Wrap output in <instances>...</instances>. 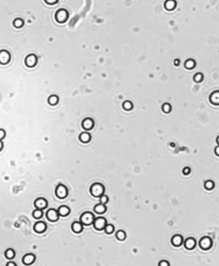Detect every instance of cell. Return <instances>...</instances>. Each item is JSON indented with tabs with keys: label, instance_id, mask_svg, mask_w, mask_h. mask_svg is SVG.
I'll use <instances>...</instances> for the list:
<instances>
[{
	"label": "cell",
	"instance_id": "obj_39",
	"mask_svg": "<svg viewBox=\"0 0 219 266\" xmlns=\"http://www.w3.org/2000/svg\"><path fill=\"white\" fill-rule=\"evenodd\" d=\"M215 153L217 156H219V146H217V147L215 148Z\"/></svg>",
	"mask_w": 219,
	"mask_h": 266
},
{
	"label": "cell",
	"instance_id": "obj_10",
	"mask_svg": "<svg viewBox=\"0 0 219 266\" xmlns=\"http://www.w3.org/2000/svg\"><path fill=\"white\" fill-rule=\"evenodd\" d=\"M10 60V54L9 51L5 50H0V63L1 64H7Z\"/></svg>",
	"mask_w": 219,
	"mask_h": 266
},
{
	"label": "cell",
	"instance_id": "obj_36",
	"mask_svg": "<svg viewBox=\"0 0 219 266\" xmlns=\"http://www.w3.org/2000/svg\"><path fill=\"white\" fill-rule=\"evenodd\" d=\"M158 265L159 266H169V262H167V261H165V260H163V261H161V262L158 263Z\"/></svg>",
	"mask_w": 219,
	"mask_h": 266
},
{
	"label": "cell",
	"instance_id": "obj_8",
	"mask_svg": "<svg viewBox=\"0 0 219 266\" xmlns=\"http://www.w3.org/2000/svg\"><path fill=\"white\" fill-rule=\"evenodd\" d=\"M48 205V201L46 200L45 198H38L34 200V206L37 209L44 210Z\"/></svg>",
	"mask_w": 219,
	"mask_h": 266
},
{
	"label": "cell",
	"instance_id": "obj_20",
	"mask_svg": "<svg viewBox=\"0 0 219 266\" xmlns=\"http://www.w3.org/2000/svg\"><path fill=\"white\" fill-rule=\"evenodd\" d=\"M93 210H94V212L98 213V214H104V212L107 211V208H106L105 204L99 203V204H96V205L94 206Z\"/></svg>",
	"mask_w": 219,
	"mask_h": 266
},
{
	"label": "cell",
	"instance_id": "obj_12",
	"mask_svg": "<svg viewBox=\"0 0 219 266\" xmlns=\"http://www.w3.org/2000/svg\"><path fill=\"white\" fill-rule=\"evenodd\" d=\"M183 244H184V247L186 249L193 250L196 247V240L193 237H189V238H187L185 240V241H183Z\"/></svg>",
	"mask_w": 219,
	"mask_h": 266
},
{
	"label": "cell",
	"instance_id": "obj_11",
	"mask_svg": "<svg viewBox=\"0 0 219 266\" xmlns=\"http://www.w3.org/2000/svg\"><path fill=\"white\" fill-rule=\"evenodd\" d=\"M46 228H47V225L45 222H42V221H39V222H37L36 224H34V229L36 233H39V234H42L44 232L46 231Z\"/></svg>",
	"mask_w": 219,
	"mask_h": 266
},
{
	"label": "cell",
	"instance_id": "obj_33",
	"mask_svg": "<svg viewBox=\"0 0 219 266\" xmlns=\"http://www.w3.org/2000/svg\"><path fill=\"white\" fill-rule=\"evenodd\" d=\"M99 201L101 204H106L108 203V201H109V198H108V196H106V195L103 194V195H101V196L99 197Z\"/></svg>",
	"mask_w": 219,
	"mask_h": 266
},
{
	"label": "cell",
	"instance_id": "obj_2",
	"mask_svg": "<svg viewBox=\"0 0 219 266\" xmlns=\"http://www.w3.org/2000/svg\"><path fill=\"white\" fill-rule=\"evenodd\" d=\"M95 219L94 217V215L92 214V212H86L84 213H82V215L81 216V218H80V222L83 225H91L93 223V221Z\"/></svg>",
	"mask_w": 219,
	"mask_h": 266
},
{
	"label": "cell",
	"instance_id": "obj_37",
	"mask_svg": "<svg viewBox=\"0 0 219 266\" xmlns=\"http://www.w3.org/2000/svg\"><path fill=\"white\" fill-rule=\"evenodd\" d=\"M58 0H45V2H46V4H57L58 3Z\"/></svg>",
	"mask_w": 219,
	"mask_h": 266
},
{
	"label": "cell",
	"instance_id": "obj_40",
	"mask_svg": "<svg viewBox=\"0 0 219 266\" xmlns=\"http://www.w3.org/2000/svg\"><path fill=\"white\" fill-rule=\"evenodd\" d=\"M179 63H180V60H179V59H176L175 62H174V64H175L176 66H178L179 65Z\"/></svg>",
	"mask_w": 219,
	"mask_h": 266
},
{
	"label": "cell",
	"instance_id": "obj_26",
	"mask_svg": "<svg viewBox=\"0 0 219 266\" xmlns=\"http://www.w3.org/2000/svg\"><path fill=\"white\" fill-rule=\"evenodd\" d=\"M15 251L13 250V249H11V248H10V249H8V250L5 251V257L7 258H9V259H12V258H15Z\"/></svg>",
	"mask_w": 219,
	"mask_h": 266
},
{
	"label": "cell",
	"instance_id": "obj_23",
	"mask_svg": "<svg viewBox=\"0 0 219 266\" xmlns=\"http://www.w3.org/2000/svg\"><path fill=\"white\" fill-rule=\"evenodd\" d=\"M58 101H59V98L57 95H51L48 98V103L51 105H56L58 103Z\"/></svg>",
	"mask_w": 219,
	"mask_h": 266
},
{
	"label": "cell",
	"instance_id": "obj_28",
	"mask_svg": "<svg viewBox=\"0 0 219 266\" xmlns=\"http://www.w3.org/2000/svg\"><path fill=\"white\" fill-rule=\"evenodd\" d=\"M104 230L107 235H111V234H112V233L114 232V230H115V227H114L112 224H106V226L104 227Z\"/></svg>",
	"mask_w": 219,
	"mask_h": 266
},
{
	"label": "cell",
	"instance_id": "obj_5",
	"mask_svg": "<svg viewBox=\"0 0 219 266\" xmlns=\"http://www.w3.org/2000/svg\"><path fill=\"white\" fill-rule=\"evenodd\" d=\"M212 238H210L209 236H205L202 237L200 240V247L202 250L207 251L209 249H211L212 247Z\"/></svg>",
	"mask_w": 219,
	"mask_h": 266
},
{
	"label": "cell",
	"instance_id": "obj_6",
	"mask_svg": "<svg viewBox=\"0 0 219 266\" xmlns=\"http://www.w3.org/2000/svg\"><path fill=\"white\" fill-rule=\"evenodd\" d=\"M106 224H107V221H106V219L104 217H97V218L94 219L93 223H92V225H93L94 228L96 230H99V231L103 230L104 227L106 226Z\"/></svg>",
	"mask_w": 219,
	"mask_h": 266
},
{
	"label": "cell",
	"instance_id": "obj_15",
	"mask_svg": "<svg viewBox=\"0 0 219 266\" xmlns=\"http://www.w3.org/2000/svg\"><path fill=\"white\" fill-rule=\"evenodd\" d=\"M171 244L174 247H180L183 244V237L181 235H174L171 238Z\"/></svg>",
	"mask_w": 219,
	"mask_h": 266
},
{
	"label": "cell",
	"instance_id": "obj_42",
	"mask_svg": "<svg viewBox=\"0 0 219 266\" xmlns=\"http://www.w3.org/2000/svg\"><path fill=\"white\" fill-rule=\"evenodd\" d=\"M217 144H218V146H219V136L217 137Z\"/></svg>",
	"mask_w": 219,
	"mask_h": 266
},
{
	"label": "cell",
	"instance_id": "obj_25",
	"mask_svg": "<svg viewBox=\"0 0 219 266\" xmlns=\"http://www.w3.org/2000/svg\"><path fill=\"white\" fill-rule=\"evenodd\" d=\"M204 187L206 189V190H212V189L215 187V183H214V181H211V180H208V181H206L205 182L204 184Z\"/></svg>",
	"mask_w": 219,
	"mask_h": 266
},
{
	"label": "cell",
	"instance_id": "obj_38",
	"mask_svg": "<svg viewBox=\"0 0 219 266\" xmlns=\"http://www.w3.org/2000/svg\"><path fill=\"white\" fill-rule=\"evenodd\" d=\"M3 148H4V143L0 139V151L3 150Z\"/></svg>",
	"mask_w": 219,
	"mask_h": 266
},
{
	"label": "cell",
	"instance_id": "obj_21",
	"mask_svg": "<svg viewBox=\"0 0 219 266\" xmlns=\"http://www.w3.org/2000/svg\"><path fill=\"white\" fill-rule=\"evenodd\" d=\"M164 7L167 10H173L176 7V2L175 0H167L164 3Z\"/></svg>",
	"mask_w": 219,
	"mask_h": 266
},
{
	"label": "cell",
	"instance_id": "obj_18",
	"mask_svg": "<svg viewBox=\"0 0 219 266\" xmlns=\"http://www.w3.org/2000/svg\"><path fill=\"white\" fill-rule=\"evenodd\" d=\"M58 212L59 213V216H67L70 213V209L67 205H62L58 208Z\"/></svg>",
	"mask_w": 219,
	"mask_h": 266
},
{
	"label": "cell",
	"instance_id": "obj_1",
	"mask_svg": "<svg viewBox=\"0 0 219 266\" xmlns=\"http://www.w3.org/2000/svg\"><path fill=\"white\" fill-rule=\"evenodd\" d=\"M104 190H105V188H104V185L101 183H99V182L93 183L90 187V193L95 198H99L101 195H103L104 193Z\"/></svg>",
	"mask_w": 219,
	"mask_h": 266
},
{
	"label": "cell",
	"instance_id": "obj_17",
	"mask_svg": "<svg viewBox=\"0 0 219 266\" xmlns=\"http://www.w3.org/2000/svg\"><path fill=\"white\" fill-rule=\"evenodd\" d=\"M210 101L212 104L219 105V91H215L210 95Z\"/></svg>",
	"mask_w": 219,
	"mask_h": 266
},
{
	"label": "cell",
	"instance_id": "obj_31",
	"mask_svg": "<svg viewBox=\"0 0 219 266\" xmlns=\"http://www.w3.org/2000/svg\"><path fill=\"white\" fill-rule=\"evenodd\" d=\"M23 24H24V22H23V20L21 19V18H16V19L13 22V25H14L16 28L22 27L23 26Z\"/></svg>",
	"mask_w": 219,
	"mask_h": 266
},
{
	"label": "cell",
	"instance_id": "obj_9",
	"mask_svg": "<svg viewBox=\"0 0 219 266\" xmlns=\"http://www.w3.org/2000/svg\"><path fill=\"white\" fill-rule=\"evenodd\" d=\"M25 63L29 68L34 67L36 65V63H37V57L34 54L28 55L25 58Z\"/></svg>",
	"mask_w": 219,
	"mask_h": 266
},
{
	"label": "cell",
	"instance_id": "obj_14",
	"mask_svg": "<svg viewBox=\"0 0 219 266\" xmlns=\"http://www.w3.org/2000/svg\"><path fill=\"white\" fill-rule=\"evenodd\" d=\"M35 255L33 253H27L22 258V263L25 265H30L35 261Z\"/></svg>",
	"mask_w": 219,
	"mask_h": 266
},
{
	"label": "cell",
	"instance_id": "obj_32",
	"mask_svg": "<svg viewBox=\"0 0 219 266\" xmlns=\"http://www.w3.org/2000/svg\"><path fill=\"white\" fill-rule=\"evenodd\" d=\"M203 79H204V75H203V74L201 73H197L196 75H194V76H193V81H195L196 83L201 82V81H203Z\"/></svg>",
	"mask_w": 219,
	"mask_h": 266
},
{
	"label": "cell",
	"instance_id": "obj_35",
	"mask_svg": "<svg viewBox=\"0 0 219 266\" xmlns=\"http://www.w3.org/2000/svg\"><path fill=\"white\" fill-rule=\"evenodd\" d=\"M5 136H6V132L4 131V129L0 128V139H1V140L4 139V138H5Z\"/></svg>",
	"mask_w": 219,
	"mask_h": 266
},
{
	"label": "cell",
	"instance_id": "obj_29",
	"mask_svg": "<svg viewBox=\"0 0 219 266\" xmlns=\"http://www.w3.org/2000/svg\"><path fill=\"white\" fill-rule=\"evenodd\" d=\"M171 110H172V107H171V105H170L169 103H164V104L162 105V111L164 112V113H166V114L169 113V112L171 111Z\"/></svg>",
	"mask_w": 219,
	"mask_h": 266
},
{
	"label": "cell",
	"instance_id": "obj_24",
	"mask_svg": "<svg viewBox=\"0 0 219 266\" xmlns=\"http://www.w3.org/2000/svg\"><path fill=\"white\" fill-rule=\"evenodd\" d=\"M126 237H127V235H126L125 231H123V230H118L116 233V238L119 240H124L126 239Z\"/></svg>",
	"mask_w": 219,
	"mask_h": 266
},
{
	"label": "cell",
	"instance_id": "obj_3",
	"mask_svg": "<svg viewBox=\"0 0 219 266\" xmlns=\"http://www.w3.org/2000/svg\"><path fill=\"white\" fill-rule=\"evenodd\" d=\"M55 193H56V196L58 197V199H65L66 197L68 196L69 194V190H68V187H66L65 185L63 184H58L56 187V190H55Z\"/></svg>",
	"mask_w": 219,
	"mask_h": 266
},
{
	"label": "cell",
	"instance_id": "obj_13",
	"mask_svg": "<svg viewBox=\"0 0 219 266\" xmlns=\"http://www.w3.org/2000/svg\"><path fill=\"white\" fill-rule=\"evenodd\" d=\"M81 126L85 130H91L92 127H94V121L90 117L85 118L81 123Z\"/></svg>",
	"mask_w": 219,
	"mask_h": 266
},
{
	"label": "cell",
	"instance_id": "obj_27",
	"mask_svg": "<svg viewBox=\"0 0 219 266\" xmlns=\"http://www.w3.org/2000/svg\"><path fill=\"white\" fill-rule=\"evenodd\" d=\"M133 107H134V105H133V104H132V102L131 101H124L123 104V108L125 110V111H131L132 109H133Z\"/></svg>",
	"mask_w": 219,
	"mask_h": 266
},
{
	"label": "cell",
	"instance_id": "obj_16",
	"mask_svg": "<svg viewBox=\"0 0 219 266\" xmlns=\"http://www.w3.org/2000/svg\"><path fill=\"white\" fill-rule=\"evenodd\" d=\"M71 228L73 232L76 234H80L83 230V224H81V222H74L71 225Z\"/></svg>",
	"mask_w": 219,
	"mask_h": 266
},
{
	"label": "cell",
	"instance_id": "obj_34",
	"mask_svg": "<svg viewBox=\"0 0 219 266\" xmlns=\"http://www.w3.org/2000/svg\"><path fill=\"white\" fill-rule=\"evenodd\" d=\"M190 172H191V169H190L189 167H185L184 169L182 170V173H183V175H189Z\"/></svg>",
	"mask_w": 219,
	"mask_h": 266
},
{
	"label": "cell",
	"instance_id": "obj_19",
	"mask_svg": "<svg viewBox=\"0 0 219 266\" xmlns=\"http://www.w3.org/2000/svg\"><path fill=\"white\" fill-rule=\"evenodd\" d=\"M91 139H92L91 135L89 133H87V132H83V133H81V135H79V139L82 143H88L91 140Z\"/></svg>",
	"mask_w": 219,
	"mask_h": 266
},
{
	"label": "cell",
	"instance_id": "obj_22",
	"mask_svg": "<svg viewBox=\"0 0 219 266\" xmlns=\"http://www.w3.org/2000/svg\"><path fill=\"white\" fill-rule=\"evenodd\" d=\"M185 68L188 69V70H193L194 68V66L196 65V62L193 60V59H188L186 62H185Z\"/></svg>",
	"mask_w": 219,
	"mask_h": 266
},
{
	"label": "cell",
	"instance_id": "obj_30",
	"mask_svg": "<svg viewBox=\"0 0 219 266\" xmlns=\"http://www.w3.org/2000/svg\"><path fill=\"white\" fill-rule=\"evenodd\" d=\"M42 216H43V212L42 210H40V209L36 208V210L34 211V212H33V216H34V218L39 219V218H41Z\"/></svg>",
	"mask_w": 219,
	"mask_h": 266
},
{
	"label": "cell",
	"instance_id": "obj_41",
	"mask_svg": "<svg viewBox=\"0 0 219 266\" xmlns=\"http://www.w3.org/2000/svg\"><path fill=\"white\" fill-rule=\"evenodd\" d=\"M7 265L10 266V265H13V266H16V264L14 262H9L7 263Z\"/></svg>",
	"mask_w": 219,
	"mask_h": 266
},
{
	"label": "cell",
	"instance_id": "obj_4",
	"mask_svg": "<svg viewBox=\"0 0 219 266\" xmlns=\"http://www.w3.org/2000/svg\"><path fill=\"white\" fill-rule=\"evenodd\" d=\"M69 17V12L67 11L64 9H60L58 10V11L56 12V15H55V18L57 20V22H59V23H63V22H65L67 19Z\"/></svg>",
	"mask_w": 219,
	"mask_h": 266
},
{
	"label": "cell",
	"instance_id": "obj_7",
	"mask_svg": "<svg viewBox=\"0 0 219 266\" xmlns=\"http://www.w3.org/2000/svg\"><path fill=\"white\" fill-rule=\"evenodd\" d=\"M59 213L55 209H49L46 212V217L50 222H57L59 219Z\"/></svg>",
	"mask_w": 219,
	"mask_h": 266
}]
</instances>
